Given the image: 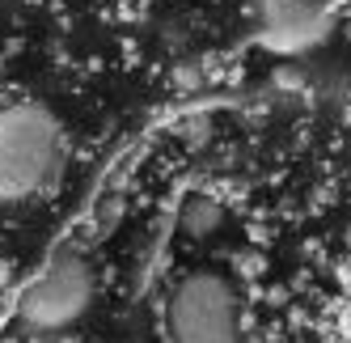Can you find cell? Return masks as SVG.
Wrapping results in <instances>:
<instances>
[{"instance_id":"cell-1","label":"cell","mask_w":351,"mask_h":343,"mask_svg":"<svg viewBox=\"0 0 351 343\" xmlns=\"http://www.w3.org/2000/svg\"><path fill=\"white\" fill-rule=\"evenodd\" d=\"M68 161V132L43 102L0 106V212L47 195Z\"/></svg>"},{"instance_id":"cell-2","label":"cell","mask_w":351,"mask_h":343,"mask_svg":"<svg viewBox=\"0 0 351 343\" xmlns=\"http://www.w3.org/2000/svg\"><path fill=\"white\" fill-rule=\"evenodd\" d=\"M173 343H241V301L220 272H191L165 301Z\"/></svg>"},{"instance_id":"cell-3","label":"cell","mask_w":351,"mask_h":343,"mask_svg":"<svg viewBox=\"0 0 351 343\" xmlns=\"http://www.w3.org/2000/svg\"><path fill=\"white\" fill-rule=\"evenodd\" d=\"M93 292H97V280H93V267L85 263V255L60 250L38 272V280L21 292L17 318H21V327H30L38 335H56V331L77 327L89 314Z\"/></svg>"},{"instance_id":"cell-4","label":"cell","mask_w":351,"mask_h":343,"mask_svg":"<svg viewBox=\"0 0 351 343\" xmlns=\"http://www.w3.org/2000/svg\"><path fill=\"white\" fill-rule=\"evenodd\" d=\"M258 38L275 51H300L326 34V9L317 0H258Z\"/></svg>"},{"instance_id":"cell-5","label":"cell","mask_w":351,"mask_h":343,"mask_svg":"<svg viewBox=\"0 0 351 343\" xmlns=\"http://www.w3.org/2000/svg\"><path fill=\"white\" fill-rule=\"evenodd\" d=\"M220 220H224V208L216 200H208V195H191V200L182 204L178 225H182L186 237H212L220 229Z\"/></svg>"},{"instance_id":"cell-6","label":"cell","mask_w":351,"mask_h":343,"mask_svg":"<svg viewBox=\"0 0 351 343\" xmlns=\"http://www.w3.org/2000/svg\"><path fill=\"white\" fill-rule=\"evenodd\" d=\"M5 276H9V272H5V263H0V284H5Z\"/></svg>"}]
</instances>
